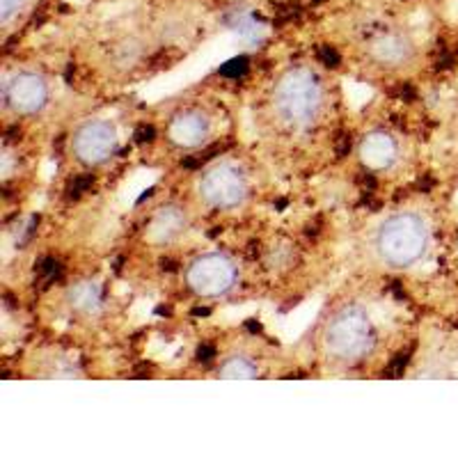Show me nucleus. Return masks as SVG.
I'll return each mask as SVG.
<instances>
[{
    "label": "nucleus",
    "mask_w": 458,
    "mask_h": 458,
    "mask_svg": "<svg viewBox=\"0 0 458 458\" xmlns=\"http://www.w3.org/2000/svg\"><path fill=\"white\" fill-rule=\"evenodd\" d=\"M428 225L420 214L401 211L378 225L374 250L392 268H411L428 250Z\"/></svg>",
    "instance_id": "1"
},
{
    "label": "nucleus",
    "mask_w": 458,
    "mask_h": 458,
    "mask_svg": "<svg viewBox=\"0 0 458 458\" xmlns=\"http://www.w3.org/2000/svg\"><path fill=\"white\" fill-rule=\"evenodd\" d=\"M273 106L286 124L310 126L321 113L323 88L318 76L308 67H293L280 76L273 89Z\"/></svg>",
    "instance_id": "2"
},
{
    "label": "nucleus",
    "mask_w": 458,
    "mask_h": 458,
    "mask_svg": "<svg viewBox=\"0 0 458 458\" xmlns=\"http://www.w3.org/2000/svg\"><path fill=\"white\" fill-rule=\"evenodd\" d=\"M323 344L330 358L342 362H355L369 355L376 344V333L367 310L360 305H344L337 310L326 326Z\"/></svg>",
    "instance_id": "3"
},
{
    "label": "nucleus",
    "mask_w": 458,
    "mask_h": 458,
    "mask_svg": "<svg viewBox=\"0 0 458 458\" xmlns=\"http://www.w3.org/2000/svg\"><path fill=\"white\" fill-rule=\"evenodd\" d=\"M188 289L199 298H220L236 284V264L223 252L195 257L186 268Z\"/></svg>",
    "instance_id": "4"
},
{
    "label": "nucleus",
    "mask_w": 458,
    "mask_h": 458,
    "mask_svg": "<svg viewBox=\"0 0 458 458\" xmlns=\"http://www.w3.org/2000/svg\"><path fill=\"white\" fill-rule=\"evenodd\" d=\"M199 195L208 207L234 208L248 198V179L243 170L232 163L208 167L199 179Z\"/></svg>",
    "instance_id": "5"
},
{
    "label": "nucleus",
    "mask_w": 458,
    "mask_h": 458,
    "mask_svg": "<svg viewBox=\"0 0 458 458\" xmlns=\"http://www.w3.org/2000/svg\"><path fill=\"white\" fill-rule=\"evenodd\" d=\"M117 129L106 120H89L76 129L72 138L73 157L79 158L83 165H101L108 158L114 157L117 151Z\"/></svg>",
    "instance_id": "6"
},
{
    "label": "nucleus",
    "mask_w": 458,
    "mask_h": 458,
    "mask_svg": "<svg viewBox=\"0 0 458 458\" xmlns=\"http://www.w3.org/2000/svg\"><path fill=\"white\" fill-rule=\"evenodd\" d=\"M3 101L19 114H35L48 104V85L39 73L21 72L3 83Z\"/></svg>",
    "instance_id": "7"
},
{
    "label": "nucleus",
    "mask_w": 458,
    "mask_h": 458,
    "mask_svg": "<svg viewBox=\"0 0 458 458\" xmlns=\"http://www.w3.org/2000/svg\"><path fill=\"white\" fill-rule=\"evenodd\" d=\"M208 136H211V120L207 113L198 108L182 110L172 117L170 126H167L170 142L182 149H195V147L204 145Z\"/></svg>",
    "instance_id": "8"
},
{
    "label": "nucleus",
    "mask_w": 458,
    "mask_h": 458,
    "mask_svg": "<svg viewBox=\"0 0 458 458\" xmlns=\"http://www.w3.org/2000/svg\"><path fill=\"white\" fill-rule=\"evenodd\" d=\"M358 157L367 170H390L399 157V145L387 131H371L360 142Z\"/></svg>",
    "instance_id": "9"
},
{
    "label": "nucleus",
    "mask_w": 458,
    "mask_h": 458,
    "mask_svg": "<svg viewBox=\"0 0 458 458\" xmlns=\"http://www.w3.org/2000/svg\"><path fill=\"white\" fill-rule=\"evenodd\" d=\"M371 55H374L380 64L399 67V64H406L408 60H411L412 47L406 37L383 35L371 44Z\"/></svg>",
    "instance_id": "10"
},
{
    "label": "nucleus",
    "mask_w": 458,
    "mask_h": 458,
    "mask_svg": "<svg viewBox=\"0 0 458 458\" xmlns=\"http://www.w3.org/2000/svg\"><path fill=\"white\" fill-rule=\"evenodd\" d=\"M101 301H104V289H101L99 282L94 280L76 282V284L67 292V302L72 305V310H76V312H99Z\"/></svg>",
    "instance_id": "11"
},
{
    "label": "nucleus",
    "mask_w": 458,
    "mask_h": 458,
    "mask_svg": "<svg viewBox=\"0 0 458 458\" xmlns=\"http://www.w3.org/2000/svg\"><path fill=\"white\" fill-rule=\"evenodd\" d=\"M186 227V214L179 207H163L151 223V236L157 241H170Z\"/></svg>",
    "instance_id": "12"
},
{
    "label": "nucleus",
    "mask_w": 458,
    "mask_h": 458,
    "mask_svg": "<svg viewBox=\"0 0 458 458\" xmlns=\"http://www.w3.org/2000/svg\"><path fill=\"white\" fill-rule=\"evenodd\" d=\"M218 376L223 380H252L259 376V369L252 360L243 358V355H234L229 358L223 367H220Z\"/></svg>",
    "instance_id": "13"
},
{
    "label": "nucleus",
    "mask_w": 458,
    "mask_h": 458,
    "mask_svg": "<svg viewBox=\"0 0 458 458\" xmlns=\"http://www.w3.org/2000/svg\"><path fill=\"white\" fill-rule=\"evenodd\" d=\"M26 0H0V21L7 23L16 12L21 10Z\"/></svg>",
    "instance_id": "14"
},
{
    "label": "nucleus",
    "mask_w": 458,
    "mask_h": 458,
    "mask_svg": "<svg viewBox=\"0 0 458 458\" xmlns=\"http://www.w3.org/2000/svg\"><path fill=\"white\" fill-rule=\"evenodd\" d=\"M245 72V60H234L229 63V67H223V73L232 76V73H243Z\"/></svg>",
    "instance_id": "15"
}]
</instances>
